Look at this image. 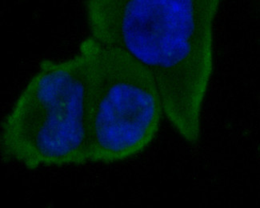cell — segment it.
Wrapping results in <instances>:
<instances>
[{
  "label": "cell",
  "instance_id": "1",
  "mask_svg": "<svg viewBox=\"0 0 260 208\" xmlns=\"http://www.w3.org/2000/svg\"><path fill=\"white\" fill-rule=\"evenodd\" d=\"M217 0H87L90 36L127 51L152 75L168 121L189 144L200 138L213 69Z\"/></svg>",
  "mask_w": 260,
  "mask_h": 208
},
{
  "label": "cell",
  "instance_id": "3",
  "mask_svg": "<svg viewBox=\"0 0 260 208\" xmlns=\"http://www.w3.org/2000/svg\"><path fill=\"white\" fill-rule=\"evenodd\" d=\"M79 51L87 62L88 162L116 163L143 152L156 135L164 113L151 72L127 51L91 36Z\"/></svg>",
  "mask_w": 260,
  "mask_h": 208
},
{
  "label": "cell",
  "instance_id": "2",
  "mask_svg": "<svg viewBox=\"0 0 260 208\" xmlns=\"http://www.w3.org/2000/svg\"><path fill=\"white\" fill-rule=\"evenodd\" d=\"M87 62L79 51L44 59L1 127V154L26 168L79 165L87 159Z\"/></svg>",
  "mask_w": 260,
  "mask_h": 208
}]
</instances>
